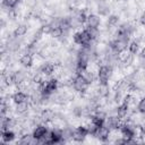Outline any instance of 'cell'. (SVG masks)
Instances as JSON below:
<instances>
[{"label":"cell","mask_w":145,"mask_h":145,"mask_svg":"<svg viewBox=\"0 0 145 145\" xmlns=\"http://www.w3.org/2000/svg\"><path fill=\"white\" fill-rule=\"evenodd\" d=\"M26 33H27V25L20 24V25H18V26L14 29L12 36H14V37H22V36H24Z\"/></svg>","instance_id":"9"},{"label":"cell","mask_w":145,"mask_h":145,"mask_svg":"<svg viewBox=\"0 0 145 145\" xmlns=\"http://www.w3.org/2000/svg\"><path fill=\"white\" fill-rule=\"evenodd\" d=\"M127 112H128V103L122 102V103L118 106V109H117V116L121 119V118H123V117L127 114Z\"/></svg>","instance_id":"14"},{"label":"cell","mask_w":145,"mask_h":145,"mask_svg":"<svg viewBox=\"0 0 145 145\" xmlns=\"http://www.w3.org/2000/svg\"><path fill=\"white\" fill-rule=\"evenodd\" d=\"M128 51H129L130 53L135 54V53L138 51V43H137L136 41L130 42V43H129V45H128Z\"/></svg>","instance_id":"26"},{"label":"cell","mask_w":145,"mask_h":145,"mask_svg":"<svg viewBox=\"0 0 145 145\" xmlns=\"http://www.w3.org/2000/svg\"><path fill=\"white\" fill-rule=\"evenodd\" d=\"M140 24H142L143 26H145V11H144L143 15L140 16Z\"/></svg>","instance_id":"32"},{"label":"cell","mask_w":145,"mask_h":145,"mask_svg":"<svg viewBox=\"0 0 145 145\" xmlns=\"http://www.w3.org/2000/svg\"><path fill=\"white\" fill-rule=\"evenodd\" d=\"M119 1H125V0H119Z\"/></svg>","instance_id":"34"},{"label":"cell","mask_w":145,"mask_h":145,"mask_svg":"<svg viewBox=\"0 0 145 145\" xmlns=\"http://www.w3.org/2000/svg\"><path fill=\"white\" fill-rule=\"evenodd\" d=\"M83 76L85 77V79L91 84L92 82H93V79H94V76H93V74L92 72H89V71H87V70H85L84 72H83Z\"/></svg>","instance_id":"29"},{"label":"cell","mask_w":145,"mask_h":145,"mask_svg":"<svg viewBox=\"0 0 145 145\" xmlns=\"http://www.w3.org/2000/svg\"><path fill=\"white\" fill-rule=\"evenodd\" d=\"M40 71H41V74L49 76V75H51V74L54 71V66H53L52 63H50V62H44V63L41 65Z\"/></svg>","instance_id":"11"},{"label":"cell","mask_w":145,"mask_h":145,"mask_svg":"<svg viewBox=\"0 0 145 145\" xmlns=\"http://www.w3.org/2000/svg\"><path fill=\"white\" fill-rule=\"evenodd\" d=\"M97 11H99V14H100L101 16H108V14H109V11H110V8H109L108 5H105V3L102 2V3L99 5Z\"/></svg>","instance_id":"19"},{"label":"cell","mask_w":145,"mask_h":145,"mask_svg":"<svg viewBox=\"0 0 145 145\" xmlns=\"http://www.w3.org/2000/svg\"><path fill=\"white\" fill-rule=\"evenodd\" d=\"M43 34H44V33H43L42 28H39V29H37V32L33 35V39H32V41H31L29 45H34L35 43H37V42L40 41V39L42 37V35H43Z\"/></svg>","instance_id":"23"},{"label":"cell","mask_w":145,"mask_h":145,"mask_svg":"<svg viewBox=\"0 0 145 145\" xmlns=\"http://www.w3.org/2000/svg\"><path fill=\"white\" fill-rule=\"evenodd\" d=\"M72 17L80 24V25H83V24H85L86 23V20H87V15L85 14V11H82V10H79V11H76L74 15H72Z\"/></svg>","instance_id":"12"},{"label":"cell","mask_w":145,"mask_h":145,"mask_svg":"<svg viewBox=\"0 0 145 145\" xmlns=\"http://www.w3.org/2000/svg\"><path fill=\"white\" fill-rule=\"evenodd\" d=\"M87 135H88L87 127H85V126H79V127H77V128L72 131V137H71V138H72L75 142H83Z\"/></svg>","instance_id":"3"},{"label":"cell","mask_w":145,"mask_h":145,"mask_svg":"<svg viewBox=\"0 0 145 145\" xmlns=\"http://www.w3.org/2000/svg\"><path fill=\"white\" fill-rule=\"evenodd\" d=\"M104 119H102V118H100V117H97L96 114H93V116H91V122L92 123H94L95 126H97V127H101V126H104Z\"/></svg>","instance_id":"21"},{"label":"cell","mask_w":145,"mask_h":145,"mask_svg":"<svg viewBox=\"0 0 145 145\" xmlns=\"http://www.w3.org/2000/svg\"><path fill=\"white\" fill-rule=\"evenodd\" d=\"M63 33H65V31H63L62 27H60V26H54V27L52 28L50 35H51L52 37H60V36H62Z\"/></svg>","instance_id":"20"},{"label":"cell","mask_w":145,"mask_h":145,"mask_svg":"<svg viewBox=\"0 0 145 145\" xmlns=\"http://www.w3.org/2000/svg\"><path fill=\"white\" fill-rule=\"evenodd\" d=\"M49 130H48V128L45 127V126H43V125H39L35 129H34V131H33V138L35 139V140H37V143H39V140L48 133Z\"/></svg>","instance_id":"7"},{"label":"cell","mask_w":145,"mask_h":145,"mask_svg":"<svg viewBox=\"0 0 145 145\" xmlns=\"http://www.w3.org/2000/svg\"><path fill=\"white\" fill-rule=\"evenodd\" d=\"M1 137H2V140H3L5 143H9V142L14 140L15 134H14V131H11L10 129H8V130H2Z\"/></svg>","instance_id":"15"},{"label":"cell","mask_w":145,"mask_h":145,"mask_svg":"<svg viewBox=\"0 0 145 145\" xmlns=\"http://www.w3.org/2000/svg\"><path fill=\"white\" fill-rule=\"evenodd\" d=\"M20 46V42L18 41V37H14L8 42V50L10 51H17Z\"/></svg>","instance_id":"16"},{"label":"cell","mask_w":145,"mask_h":145,"mask_svg":"<svg viewBox=\"0 0 145 145\" xmlns=\"http://www.w3.org/2000/svg\"><path fill=\"white\" fill-rule=\"evenodd\" d=\"M137 111L140 113H145V96L142 97L137 104Z\"/></svg>","instance_id":"27"},{"label":"cell","mask_w":145,"mask_h":145,"mask_svg":"<svg viewBox=\"0 0 145 145\" xmlns=\"http://www.w3.org/2000/svg\"><path fill=\"white\" fill-rule=\"evenodd\" d=\"M104 126H106L110 130L111 129H120V127H121L120 118L118 116H116V117H113V116L106 117V119L104 121Z\"/></svg>","instance_id":"4"},{"label":"cell","mask_w":145,"mask_h":145,"mask_svg":"<svg viewBox=\"0 0 145 145\" xmlns=\"http://www.w3.org/2000/svg\"><path fill=\"white\" fill-rule=\"evenodd\" d=\"M19 2L20 0H2V5L8 9H14Z\"/></svg>","instance_id":"22"},{"label":"cell","mask_w":145,"mask_h":145,"mask_svg":"<svg viewBox=\"0 0 145 145\" xmlns=\"http://www.w3.org/2000/svg\"><path fill=\"white\" fill-rule=\"evenodd\" d=\"M28 96L27 94H25L24 92H16L14 95H12V101L17 104V103H20V102H24V101H27Z\"/></svg>","instance_id":"13"},{"label":"cell","mask_w":145,"mask_h":145,"mask_svg":"<svg viewBox=\"0 0 145 145\" xmlns=\"http://www.w3.org/2000/svg\"><path fill=\"white\" fill-rule=\"evenodd\" d=\"M32 142H33V135H28V134H26V135L22 136V137H20V139H19V143H20V144H23V145L31 144Z\"/></svg>","instance_id":"25"},{"label":"cell","mask_w":145,"mask_h":145,"mask_svg":"<svg viewBox=\"0 0 145 145\" xmlns=\"http://www.w3.org/2000/svg\"><path fill=\"white\" fill-rule=\"evenodd\" d=\"M27 109H28V102L27 101H24V102L16 104V112L17 113H24L27 111Z\"/></svg>","instance_id":"17"},{"label":"cell","mask_w":145,"mask_h":145,"mask_svg":"<svg viewBox=\"0 0 145 145\" xmlns=\"http://www.w3.org/2000/svg\"><path fill=\"white\" fill-rule=\"evenodd\" d=\"M130 100H131V95H130V94H127V95H125V97H123V101H122V102H125V103H128V104H129Z\"/></svg>","instance_id":"31"},{"label":"cell","mask_w":145,"mask_h":145,"mask_svg":"<svg viewBox=\"0 0 145 145\" xmlns=\"http://www.w3.org/2000/svg\"><path fill=\"white\" fill-rule=\"evenodd\" d=\"M118 22H119V17L117 15H110L106 19V25L108 26H114L118 24Z\"/></svg>","instance_id":"24"},{"label":"cell","mask_w":145,"mask_h":145,"mask_svg":"<svg viewBox=\"0 0 145 145\" xmlns=\"http://www.w3.org/2000/svg\"><path fill=\"white\" fill-rule=\"evenodd\" d=\"M100 23H101V19L97 15H94V14H91L87 16V20H86V24H87V27H92V28H97L100 26Z\"/></svg>","instance_id":"8"},{"label":"cell","mask_w":145,"mask_h":145,"mask_svg":"<svg viewBox=\"0 0 145 145\" xmlns=\"http://www.w3.org/2000/svg\"><path fill=\"white\" fill-rule=\"evenodd\" d=\"M112 66L111 65H103L99 69V80L101 86H106L109 78L112 76Z\"/></svg>","instance_id":"1"},{"label":"cell","mask_w":145,"mask_h":145,"mask_svg":"<svg viewBox=\"0 0 145 145\" xmlns=\"http://www.w3.org/2000/svg\"><path fill=\"white\" fill-rule=\"evenodd\" d=\"M140 57H142V58H145V46H144L143 50L140 51Z\"/></svg>","instance_id":"33"},{"label":"cell","mask_w":145,"mask_h":145,"mask_svg":"<svg viewBox=\"0 0 145 145\" xmlns=\"http://www.w3.org/2000/svg\"><path fill=\"white\" fill-rule=\"evenodd\" d=\"M109 135H110V129L106 126H101V127H99V129L94 136L97 139H100L101 142H106L109 139Z\"/></svg>","instance_id":"6"},{"label":"cell","mask_w":145,"mask_h":145,"mask_svg":"<svg viewBox=\"0 0 145 145\" xmlns=\"http://www.w3.org/2000/svg\"><path fill=\"white\" fill-rule=\"evenodd\" d=\"M72 85H74L75 91H77V92H79V93H84V92L87 91L89 83L85 79V77L83 76V74H79V75H76V76H75Z\"/></svg>","instance_id":"2"},{"label":"cell","mask_w":145,"mask_h":145,"mask_svg":"<svg viewBox=\"0 0 145 145\" xmlns=\"http://www.w3.org/2000/svg\"><path fill=\"white\" fill-rule=\"evenodd\" d=\"M19 62L22 63V66L24 67H32L33 66V57L31 53H25L24 56H22V58L19 59Z\"/></svg>","instance_id":"10"},{"label":"cell","mask_w":145,"mask_h":145,"mask_svg":"<svg viewBox=\"0 0 145 145\" xmlns=\"http://www.w3.org/2000/svg\"><path fill=\"white\" fill-rule=\"evenodd\" d=\"M120 131H121L122 137H123V138H127V139H133L134 136H135V129H134L130 125H128V123L121 125Z\"/></svg>","instance_id":"5"},{"label":"cell","mask_w":145,"mask_h":145,"mask_svg":"<svg viewBox=\"0 0 145 145\" xmlns=\"http://www.w3.org/2000/svg\"><path fill=\"white\" fill-rule=\"evenodd\" d=\"M41 118H42L44 121H51V120L54 118V113H53V111H52V110L46 109V110H44V111L42 112Z\"/></svg>","instance_id":"18"},{"label":"cell","mask_w":145,"mask_h":145,"mask_svg":"<svg viewBox=\"0 0 145 145\" xmlns=\"http://www.w3.org/2000/svg\"><path fill=\"white\" fill-rule=\"evenodd\" d=\"M41 28H42V31H43V33H44V34H50V33H51V31H52V28H53V26L51 25V23H49V24L43 25Z\"/></svg>","instance_id":"28"},{"label":"cell","mask_w":145,"mask_h":145,"mask_svg":"<svg viewBox=\"0 0 145 145\" xmlns=\"http://www.w3.org/2000/svg\"><path fill=\"white\" fill-rule=\"evenodd\" d=\"M120 100H121V92L120 91H117V93L114 95V101L116 102H120Z\"/></svg>","instance_id":"30"}]
</instances>
